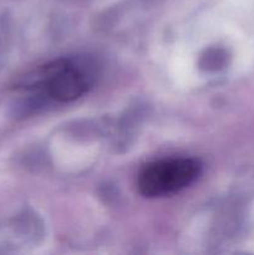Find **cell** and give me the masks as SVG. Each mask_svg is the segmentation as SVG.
<instances>
[{"instance_id":"obj_1","label":"cell","mask_w":254,"mask_h":255,"mask_svg":"<svg viewBox=\"0 0 254 255\" xmlns=\"http://www.w3.org/2000/svg\"><path fill=\"white\" fill-rule=\"evenodd\" d=\"M202 163L196 158H167L151 162L141 169L137 188L147 198H161L178 193L199 177Z\"/></svg>"},{"instance_id":"obj_2","label":"cell","mask_w":254,"mask_h":255,"mask_svg":"<svg viewBox=\"0 0 254 255\" xmlns=\"http://www.w3.org/2000/svg\"><path fill=\"white\" fill-rule=\"evenodd\" d=\"M92 82L90 72L71 60H59L42 67L37 75V87L45 96L59 102L79 99Z\"/></svg>"}]
</instances>
